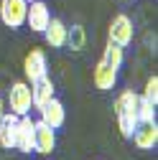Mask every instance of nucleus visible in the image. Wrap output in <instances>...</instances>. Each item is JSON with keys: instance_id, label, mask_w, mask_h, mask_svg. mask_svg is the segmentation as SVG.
Instances as JSON below:
<instances>
[{"instance_id": "f257e3e1", "label": "nucleus", "mask_w": 158, "mask_h": 160, "mask_svg": "<svg viewBox=\"0 0 158 160\" xmlns=\"http://www.w3.org/2000/svg\"><path fill=\"white\" fill-rule=\"evenodd\" d=\"M138 99L140 94H135L133 89H125L123 94H117L115 99V117H117V130L125 140H130L133 130L138 127Z\"/></svg>"}, {"instance_id": "f03ea898", "label": "nucleus", "mask_w": 158, "mask_h": 160, "mask_svg": "<svg viewBox=\"0 0 158 160\" xmlns=\"http://www.w3.org/2000/svg\"><path fill=\"white\" fill-rule=\"evenodd\" d=\"M8 104H10V112L23 117L31 112L33 102H31V84L28 82H13L10 89H8Z\"/></svg>"}, {"instance_id": "7ed1b4c3", "label": "nucleus", "mask_w": 158, "mask_h": 160, "mask_svg": "<svg viewBox=\"0 0 158 160\" xmlns=\"http://www.w3.org/2000/svg\"><path fill=\"white\" fill-rule=\"evenodd\" d=\"M23 71H26V82L33 84L38 82V79L49 76V58L41 48H31L23 58Z\"/></svg>"}, {"instance_id": "20e7f679", "label": "nucleus", "mask_w": 158, "mask_h": 160, "mask_svg": "<svg viewBox=\"0 0 158 160\" xmlns=\"http://www.w3.org/2000/svg\"><path fill=\"white\" fill-rule=\"evenodd\" d=\"M18 152H33L36 150V122L23 114V117H18V127H15V148Z\"/></svg>"}, {"instance_id": "39448f33", "label": "nucleus", "mask_w": 158, "mask_h": 160, "mask_svg": "<svg viewBox=\"0 0 158 160\" xmlns=\"http://www.w3.org/2000/svg\"><path fill=\"white\" fill-rule=\"evenodd\" d=\"M28 0H0V21L8 28H23Z\"/></svg>"}, {"instance_id": "423d86ee", "label": "nucleus", "mask_w": 158, "mask_h": 160, "mask_svg": "<svg viewBox=\"0 0 158 160\" xmlns=\"http://www.w3.org/2000/svg\"><path fill=\"white\" fill-rule=\"evenodd\" d=\"M133 36H135V28H133V21L125 15V13H120V15H115L112 18V23H110V31H107V38L112 43H117V46H130L133 43Z\"/></svg>"}, {"instance_id": "0eeeda50", "label": "nucleus", "mask_w": 158, "mask_h": 160, "mask_svg": "<svg viewBox=\"0 0 158 160\" xmlns=\"http://www.w3.org/2000/svg\"><path fill=\"white\" fill-rule=\"evenodd\" d=\"M49 21H51L49 5L44 3V0H31L28 8H26V23L23 26H28L33 33H44L46 26H49Z\"/></svg>"}, {"instance_id": "6e6552de", "label": "nucleus", "mask_w": 158, "mask_h": 160, "mask_svg": "<svg viewBox=\"0 0 158 160\" xmlns=\"http://www.w3.org/2000/svg\"><path fill=\"white\" fill-rule=\"evenodd\" d=\"M130 140L135 142L138 150H153L158 145V125L155 122H138Z\"/></svg>"}, {"instance_id": "1a4fd4ad", "label": "nucleus", "mask_w": 158, "mask_h": 160, "mask_svg": "<svg viewBox=\"0 0 158 160\" xmlns=\"http://www.w3.org/2000/svg\"><path fill=\"white\" fill-rule=\"evenodd\" d=\"M38 112H41V122H46L51 130H59V127L66 122V109H64V104L59 102L56 97H51Z\"/></svg>"}, {"instance_id": "9d476101", "label": "nucleus", "mask_w": 158, "mask_h": 160, "mask_svg": "<svg viewBox=\"0 0 158 160\" xmlns=\"http://www.w3.org/2000/svg\"><path fill=\"white\" fill-rule=\"evenodd\" d=\"M54 148H56V130H51L46 122L38 119V122H36V152L51 155Z\"/></svg>"}, {"instance_id": "9b49d317", "label": "nucleus", "mask_w": 158, "mask_h": 160, "mask_svg": "<svg viewBox=\"0 0 158 160\" xmlns=\"http://www.w3.org/2000/svg\"><path fill=\"white\" fill-rule=\"evenodd\" d=\"M92 82H94V87L100 89V92H110L117 84V71L112 66H107L102 58H100L97 66H94V71H92Z\"/></svg>"}, {"instance_id": "f8f14e48", "label": "nucleus", "mask_w": 158, "mask_h": 160, "mask_svg": "<svg viewBox=\"0 0 158 160\" xmlns=\"http://www.w3.org/2000/svg\"><path fill=\"white\" fill-rule=\"evenodd\" d=\"M66 23L61 21V18H51L46 31H44V38H46V43L51 48H64L66 46Z\"/></svg>"}, {"instance_id": "ddd939ff", "label": "nucleus", "mask_w": 158, "mask_h": 160, "mask_svg": "<svg viewBox=\"0 0 158 160\" xmlns=\"http://www.w3.org/2000/svg\"><path fill=\"white\" fill-rule=\"evenodd\" d=\"M15 127H18V114L5 112L0 117V148H5V150L15 148Z\"/></svg>"}, {"instance_id": "4468645a", "label": "nucleus", "mask_w": 158, "mask_h": 160, "mask_svg": "<svg viewBox=\"0 0 158 160\" xmlns=\"http://www.w3.org/2000/svg\"><path fill=\"white\" fill-rule=\"evenodd\" d=\"M54 92H56V89H54V82H51L49 76L33 82V84H31V102H33V107L41 109V107L49 102V99L54 97Z\"/></svg>"}, {"instance_id": "2eb2a0df", "label": "nucleus", "mask_w": 158, "mask_h": 160, "mask_svg": "<svg viewBox=\"0 0 158 160\" xmlns=\"http://www.w3.org/2000/svg\"><path fill=\"white\" fill-rule=\"evenodd\" d=\"M102 61L107 66H112L115 71H120V66L125 64V48L117 46V43H112V41H107V46L102 51Z\"/></svg>"}, {"instance_id": "dca6fc26", "label": "nucleus", "mask_w": 158, "mask_h": 160, "mask_svg": "<svg viewBox=\"0 0 158 160\" xmlns=\"http://www.w3.org/2000/svg\"><path fill=\"white\" fill-rule=\"evenodd\" d=\"M66 46H69L71 51H82V48L87 46V31H84L82 26L66 28Z\"/></svg>"}, {"instance_id": "f3484780", "label": "nucleus", "mask_w": 158, "mask_h": 160, "mask_svg": "<svg viewBox=\"0 0 158 160\" xmlns=\"http://www.w3.org/2000/svg\"><path fill=\"white\" fill-rule=\"evenodd\" d=\"M138 122H155V104L148 99H138Z\"/></svg>"}, {"instance_id": "a211bd4d", "label": "nucleus", "mask_w": 158, "mask_h": 160, "mask_svg": "<svg viewBox=\"0 0 158 160\" xmlns=\"http://www.w3.org/2000/svg\"><path fill=\"white\" fill-rule=\"evenodd\" d=\"M143 99H148V102H153V104H158V76L153 74V76H148V82H145V87H143V94H140Z\"/></svg>"}, {"instance_id": "6ab92c4d", "label": "nucleus", "mask_w": 158, "mask_h": 160, "mask_svg": "<svg viewBox=\"0 0 158 160\" xmlns=\"http://www.w3.org/2000/svg\"><path fill=\"white\" fill-rule=\"evenodd\" d=\"M5 114V102H3V97H0V117Z\"/></svg>"}, {"instance_id": "aec40b11", "label": "nucleus", "mask_w": 158, "mask_h": 160, "mask_svg": "<svg viewBox=\"0 0 158 160\" xmlns=\"http://www.w3.org/2000/svg\"><path fill=\"white\" fill-rule=\"evenodd\" d=\"M28 3H31V0H28Z\"/></svg>"}]
</instances>
